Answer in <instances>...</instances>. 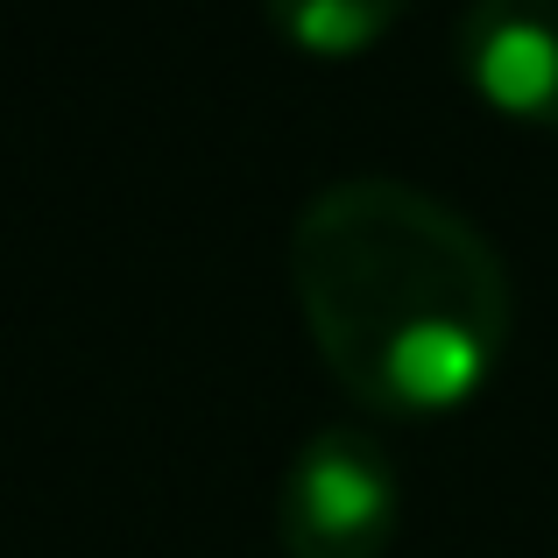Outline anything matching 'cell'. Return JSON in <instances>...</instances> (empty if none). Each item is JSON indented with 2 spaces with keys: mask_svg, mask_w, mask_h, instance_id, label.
Segmentation results:
<instances>
[{
  "mask_svg": "<svg viewBox=\"0 0 558 558\" xmlns=\"http://www.w3.org/2000/svg\"><path fill=\"white\" fill-rule=\"evenodd\" d=\"M290 290L347 396L396 417L460 410L517 326L502 255L403 178H340L290 227Z\"/></svg>",
  "mask_w": 558,
  "mask_h": 558,
  "instance_id": "1",
  "label": "cell"
},
{
  "mask_svg": "<svg viewBox=\"0 0 558 558\" xmlns=\"http://www.w3.org/2000/svg\"><path fill=\"white\" fill-rule=\"evenodd\" d=\"M403 523V474L361 424H318L276 481V545L290 558H381Z\"/></svg>",
  "mask_w": 558,
  "mask_h": 558,
  "instance_id": "2",
  "label": "cell"
},
{
  "mask_svg": "<svg viewBox=\"0 0 558 558\" xmlns=\"http://www.w3.org/2000/svg\"><path fill=\"white\" fill-rule=\"evenodd\" d=\"M452 57L495 113L558 128V0H474Z\"/></svg>",
  "mask_w": 558,
  "mask_h": 558,
  "instance_id": "3",
  "label": "cell"
},
{
  "mask_svg": "<svg viewBox=\"0 0 558 558\" xmlns=\"http://www.w3.org/2000/svg\"><path fill=\"white\" fill-rule=\"evenodd\" d=\"M269 28L304 57H354L403 22L410 0H262Z\"/></svg>",
  "mask_w": 558,
  "mask_h": 558,
  "instance_id": "4",
  "label": "cell"
}]
</instances>
